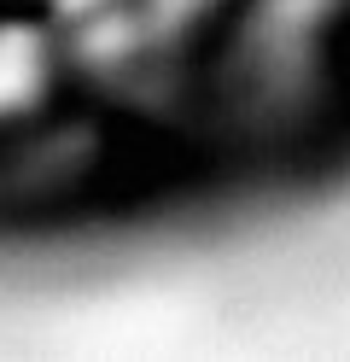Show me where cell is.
<instances>
[{
    "label": "cell",
    "instance_id": "cell-1",
    "mask_svg": "<svg viewBox=\"0 0 350 362\" xmlns=\"http://www.w3.org/2000/svg\"><path fill=\"white\" fill-rule=\"evenodd\" d=\"M64 76V53L41 24H0V129L35 123Z\"/></svg>",
    "mask_w": 350,
    "mask_h": 362
}]
</instances>
